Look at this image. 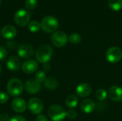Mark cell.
I'll return each mask as SVG.
<instances>
[{"label": "cell", "instance_id": "25", "mask_svg": "<svg viewBox=\"0 0 122 121\" xmlns=\"http://www.w3.org/2000/svg\"><path fill=\"white\" fill-rule=\"evenodd\" d=\"M38 4L37 0H26L25 1V6L29 10L34 9Z\"/></svg>", "mask_w": 122, "mask_h": 121}, {"label": "cell", "instance_id": "17", "mask_svg": "<svg viewBox=\"0 0 122 121\" xmlns=\"http://www.w3.org/2000/svg\"><path fill=\"white\" fill-rule=\"evenodd\" d=\"M6 65H7V68L10 71H15L19 69L21 66V61L17 56H12L8 59Z\"/></svg>", "mask_w": 122, "mask_h": 121}, {"label": "cell", "instance_id": "22", "mask_svg": "<svg viewBox=\"0 0 122 121\" xmlns=\"http://www.w3.org/2000/svg\"><path fill=\"white\" fill-rule=\"evenodd\" d=\"M68 40L70 43L73 44H78L81 41V36L79 34L74 33L69 36Z\"/></svg>", "mask_w": 122, "mask_h": 121}, {"label": "cell", "instance_id": "16", "mask_svg": "<svg viewBox=\"0 0 122 121\" xmlns=\"http://www.w3.org/2000/svg\"><path fill=\"white\" fill-rule=\"evenodd\" d=\"M81 110L85 113H90L95 109V103L91 99H85L80 104Z\"/></svg>", "mask_w": 122, "mask_h": 121}, {"label": "cell", "instance_id": "9", "mask_svg": "<svg viewBox=\"0 0 122 121\" xmlns=\"http://www.w3.org/2000/svg\"><path fill=\"white\" fill-rule=\"evenodd\" d=\"M34 47L29 44H22L18 48V54L22 58H29L34 55Z\"/></svg>", "mask_w": 122, "mask_h": 121}, {"label": "cell", "instance_id": "5", "mask_svg": "<svg viewBox=\"0 0 122 121\" xmlns=\"http://www.w3.org/2000/svg\"><path fill=\"white\" fill-rule=\"evenodd\" d=\"M30 20V13L23 9H19L14 14V21L20 27L26 26Z\"/></svg>", "mask_w": 122, "mask_h": 121}, {"label": "cell", "instance_id": "21", "mask_svg": "<svg viewBox=\"0 0 122 121\" xmlns=\"http://www.w3.org/2000/svg\"><path fill=\"white\" fill-rule=\"evenodd\" d=\"M28 28L29 31L32 33H36L39 31L41 28V24L37 21H32L28 24Z\"/></svg>", "mask_w": 122, "mask_h": 121}, {"label": "cell", "instance_id": "24", "mask_svg": "<svg viewBox=\"0 0 122 121\" xmlns=\"http://www.w3.org/2000/svg\"><path fill=\"white\" fill-rule=\"evenodd\" d=\"M46 73L44 71L39 70L35 74V80L39 83L45 81V80L46 79Z\"/></svg>", "mask_w": 122, "mask_h": 121}, {"label": "cell", "instance_id": "29", "mask_svg": "<svg viewBox=\"0 0 122 121\" xmlns=\"http://www.w3.org/2000/svg\"><path fill=\"white\" fill-rule=\"evenodd\" d=\"M9 121H26L25 118L21 116H14L11 119H9Z\"/></svg>", "mask_w": 122, "mask_h": 121}, {"label": "cell", "instance_id": "15", "mask_svg": "<svg viewBox=\"0 0 122 121\" xmlns=\"http://www.w3.org/2000/svg\"><path fill=\"white\" fill-rule=\"evenodd\" d=\"M16 29L11 25H6L1 29V35L6 39H12L16 35Z\"/></svg>", "mask_w": 122, "mask_h": 121}, {"label": "cell", "instance_id": "3", "mask_svg": "<svg viewBox=\"0 0 122 121\" xmlns=\"http://www.w3.org/2000/svg\"><path fill=\"white\" fill-rule=\"evenodd\" d=\"M48 116L52 121H62L66 116V112L59 105H52L48 110Z\"/></svg>", "mask_w": 122, "mask_h": 121}, {"label": "cell", "instance_id": "8", "mask_svg": "<svg viewBox=\"0 0 122 121\" xmlns=\"http://www.w3.org/2000/svg\"><path fill=\"white\" fill-rule=\"evenodd\" d=\"M28 108L33 114L39 115L44 109V104L40 99L33 98L28 102Z\"/></svg>", "mask_w": 122, "mask_h": 121}, {"label": "cell", "instance_id": "6", "mask_svg": "<svg viewBox=\"0 0 122 121\" xmlns=\"http://www.w3.org/2000/svg\"><path fill=\"white\" fill-rule=\"evenodd\" d=\"M122 58V51L117 46L109 48L106 53V58L111 63H118Z\"/></svg>", "mask_w": 122, "mask_h": 121}, {"label": "cell", "instance_id": "14", "mask_svg": "<svg viewBox=\"0 0 122 121\" xmlns=\"http://www.w3.org/2000/svg\"><path fill=\"white\" fill-rule=\"evenodd\" d=\"M11 108L13 111L16 113H22L26 109V103L24 99L16 98L13 100L11 103Z\"/></svg>", "mask_w": 122, "mask_h": 121}, {"label": "cell", "instance_id": "32", "mask_svg": "<svg viewBox=\"0 0 122 121\" xmlns=\"http://www.w3.org/2000/svg\"><path fill=\"white\" fill-rule=\"evenodd\" d=\"M44 69L45 70V71H49L50 69H51V65L47 62V63H44Z\"/></svg>", "mask_w": 122, "mask_h": 121}, {"label": "cell", "instance_id": "33", "mask_svg": "<svg viewBox=\"0 0 122 121\" xmlns=\"http://www.w3.org/2000/svg\"><path fill=\"white\" fill-rule=\"evenodd\" d=\"M1 66H0V73H1Z\"/></svg>", "mask_w": 122, "mask_h": 121}, {"label": "cell", "instance_id": "1", "mask_svg": "<svg viewBox=\"0 0 122 121\" xmlns=\"http://www.w3.org/2000/svg\"><path fill=\"white\" fill-rule=\"evenodd\" d=\"M53 48L47 44L41 46L36 52V58L41 63H47L52 57Z\"/></svg>", "mask_w": 122, "mask_h": 121}, {"label": "cell", "instance_id": "18", "mask_svg": "<svg viewBox=\"0 0 122 121\" xmlns=\"http://www.w3.org/2000/svg\"><path fill=\"white\" fill-rule=\"evenodd\" d=\"M65 103L68 108H69L70 109H73L78 105V98L75 95L71 94L66 98Z\"/></svg>", "mask_w": 122, "mask_h": 121}, {"label": "cell", "instance_id": "26", "mask_svg": "<svg viewBox=\"0 0 122 121\" xmlns=\"http://www.w3.org/2000/svg\"><path fill=\"white\" fill-rule=\"evenodd\" d=\"M8 100H9V95L4 91H0V104L5 103L6 102H7Z\"/></svg>", "mask_w": 122, "mask_h": 121}, {"label": "cell", "instance_id": "35", "mask_svg": "<svg viewBox=\"0 0 122 121\" xmlns=\"http://www.w3.org/2000/svg\"><path fill=\"white\" fill-rule=\"evenodd\" d=\"M0 39H1V32H0Z\"/></svg>", "mask_w": 122, "mask_h": 121}, {"label": "cell", "instance_id": "11", "mask_svg": "<svg viewBox=\"0 0 122 121\" xmlns=\"http://www.w3.org/2000/svg\"><path fill=\"white\" fill-rule=\"evenodd\" d=\"M25 89L29 93L35 94L41 90V84L36 80L29 79L25 83Z\"/></svg>", "mask_w": 122, "mask_h": 121}, {"label": "cell", "instance_id": "12", "mask_svg": "<svg viewBox=\"0 0 122 121\" xmlns=\"http://www.w3.org/2000/svg\"><path fill=\"white\" fill-rule=\"evenodd\" d=\"M76 94L81 98H86L92 93V87L89 84L83 83L79 84L76 88Z\"/></svg>", "mask_w": 122, "mask_h": 121}, {"label": "cell", "instance_id": "34", "mask_svg": "<svg viewBox=\"0 0 122 121\" xmlns=\"http://www.w3.org/2000/svg\"><path fill=\"white\" fill-rule=\"evenodd\" d=\"M1 0H0V4H1Z\"/></svg>", "mask_w": 122, "mask_h": 121}, {"label": "cell", "instance_id": "10", "mask_svg": "<svg viewBox=\"0 0 122 121\" xmlns=\"http://www.w3.org/2000/svg\"><path fill=\"white\" fill-rule=\"evenodd\" d=\"M109 98L115 102L122 101V88L118 86H113L108 91Z\"/></svg>", "mask_w": 122, "mask_h": 121}, {"label": "cell", "instance_id": "28", "mask_svg": "<svg viewBox=\"0 0 122 121\" xmlns=\"http://www.w3.org/2000/svg\"><path fill=\"white\" fill-rule=\"evenodd\" d=\"M6 57V49L4 47L0 46V61H2V60L5 59Z\"/></svg>", "mask_w": 122, "mask_h": 121}, {"label": "cell", "instance_id": "31", "mask_svg": "<svg viewBox=\"0 0 122 121\" xmlns=\"http://www.w3.org/2000/svg\"><path fill=\"white\" fill-rule=\"evenodd\" d=\"M0 121H9V117L6 113H1L0 115Z\"/></svg>", "mask_w": 122, "mask_h": 121}, {"label": "cell", "instance_id": "23", "mask_svg": "<svg viewBox=\"0 0 122 121\" xmlns=\"http://www.w3.org/2000/svg\"><path fill=\"white\" fill-rule=\"evenodd\" d=\"M96 98L99 100V101H104L107 99V96H108V93L103 88H100L98 89L96 92Z\"/></svg>", "mask_w": 122, "mask_h": 121}, {"label": "cell", "instance_id": "13", "mask_svg": "<svg viewBox=\"0 0 122 121\" xmlns=\"http://www.w3.org/2000/svg\"><path fill=\"white\" fill-rule=\"evenodd\" d=\"M39 67L38 63L32 59L27 60L25 61L21 66L22 71L26 73H32L37 71Z\"/></svg>", "mask_w": 122, "mask_h": 121}, {"label": "cell", "instance_id": "7", "mask_svg": "<svg viewBox=\"0 0 122 121\" xmlns=\"http://www.w3.org/2000/svg\"><path fill=\"white\" fill-rule=\"evenodd\" d=\"M68 37L66 34L61 31H55L51 37L52 44L56 47H63L68 42Z\"/></svg>", "mask_w": 122, "mask_h": 121}, {"label": "cell", "instance_id": "4", "mask_svg": "<svg viewBox=\"0 0 122 121\" xmlns=\"http://www.w3.org/2000/svg\"><path fill=\"white\" fill-rule=\"evenodd\" d=\"M7 92L13 97L20 96L23 92V83L18 78H12L9 81L6 86Z\"/></svg>", "mask_w": 122, "mask_h": 121}, {"label": "cell", "instance_id": "27", "mask_svg": "<svg viewBox=\"0 0 122 121\" xmlns=\"http://www.w3.org/2000/svg\"><path fill=\"white\" fill-rule=\"evenodd\" d=\"M77 116V112L74 109H69L66 112V117L69 119H74Z\"/></svg>", "mask_w": 122, "mask_h": 121}, {"label": "cell", "instance_id": "20", "mask_svg": "<svg viewBox=\"0 0 122 121\" xmlns=\"http://www.w3.org/2000/svg\"><path fill=\"white\" fill-rule=\"evenodd\" d=\"M109 6L113 11H119L122 9V0H109Z\"/></svg>", "mask_w": 122, "mask_h": 121}, {"label": "cell", "instance_id": "19", "mask_svg": "<svg viewBox=\"0 0 122 121\" xmlns=\"http://www.w3.org/2000/svg\"><path fill=\"white\" fill-rule=\"evenodd\" d=\"M44 86L49 90H54L57 88L58 81L55 78L53 77L48 78L44 81Z\"/></svg>", "mask_w": 122, "mask_h": 121}, {"label": "cell", "instance_id": "2", "mask_svg": "<svg viewBox=\"0 0 122 121\" xmlns=\"http://www.w3.org/2000/svg\"><path fill=\"white\" fill-rule=\"evenodd\" d=\"M59 27V21L53 16H45L41 22V28L46 33H52L56 31Z\"/></svg>", "mask_w": 122, "mask_h": 121}, {"label": "cell", "instance_id": "30", "mask_svg": "<svg viewBox=\"0 0 122 121\" xmlns=\"http://www.w3.org/2000/svg\"><path fill=\"white\" fill-rule=\"evenodd\" d=\"M36 121H49L46 116L43 114H39L36 118Z\"/></svg>", "mask_w": 122, "mask_h": 121}]
</instances>
